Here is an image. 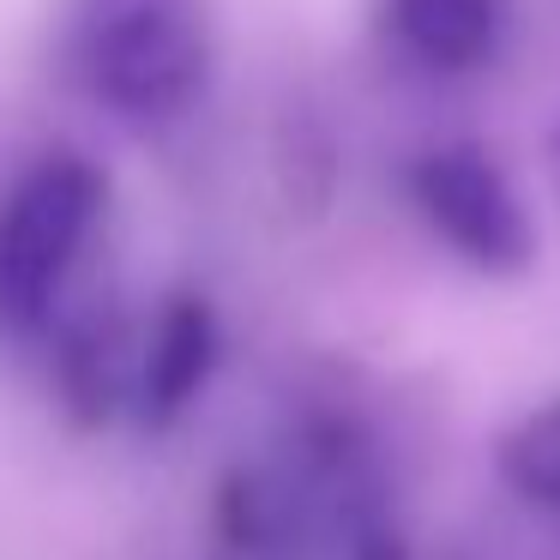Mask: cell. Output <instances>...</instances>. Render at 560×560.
Returning <instances> with one entry per match:
<instances>
[{"label":"cell","instance_id":"8992f818","mask_svg":"<svg viewBox=\"0 0 560 560\" xmlns=\"http://www.w3.org/2000/svg\"><path fill=\"white\" fill-rule=\"evenodd\" d=\"M500 470L536 506H560V398L530 410L500 446Z\"/></svg>","mask_w":560,"mask_h":560},{"label":"cell","instance_id":"6da1fadb","mask_svg":"<svg viewBox=\"0 0 560 560\" xmlns=\"http://www.w3.org/2000/svg\"><path fill=\"white\" fill-rule=\"evenodd\" d=\"M61 43L91 97L133 121L182 115L211 67L206 0H67Z\"/></svg>","mask_w":560,"mask_h":560},{"label":"cell","instance_id":"3957f363","mask_svg":"<svg viewBox=\"0 0 560 560\" xmlns=\"http://www.w3.org/2000/svg\"><path fill=\"white\" fill-rule=\"evenodd\" d=\"M410 194L422 206V218L446 235V247H458L470 266L482 271H518L530 266L536 235L524 218L512 182L500 175V163L476 145H440L416 163Z\"/></svg>","mask_w":560,"mask_h":560},{"label":"cell","instance_id":"277c9868","mask_svg":"<svg viewBox=\"0 0 560 560\" xmlns=\"http://www.w3.org/2000/svg\"><path fill=\"white\" fill-rule=\"evenodd\" d=\"M211 355H218V331L211 314L199 302H170L163 319L151 326L145 350L133 368V392L145 404V416H175L187 398L199 392V380L211 374Z\"/></svg>","mask_w":560,"mask_h":560},{"label":"cell","instance_id":"52a82bcc","mask_svg":"<svg viewBox=\"0 0 560 560\" xmlns=\"http://www.w3.org/2000/svg\"><path fill=\"white\" fill-rule=\"evenodd\" d=\"M548 163H555V194H560V127H555V139H548Z\"/></svg>","mask_w":560,"mask_h":560},{"label":"cell","instance_id":"7a4b0ae2","mask_svg":"<svg viewBox=\"0 0 560 560\" xmlns=\"http://www.w3.org/2000/svg\"><path fill=\"white\" fill-rule=\"evenodd\" d=\"M103 199L109 182L73 151L43 158L37 170L19 175V187L0 199V319L25 326L55 302L97 230Z\"/></svg>","mask_w":560,"mask_h":560},{"label":"cell","instance_id":"5b68a950","mask_svg":"<svg viewBox=\"0 0 560 560\" xmlns=\"http://www.w3.org/2000/svg\"><path fill=\"white\" fill-rule=\"evenodd\" d=\"M398 43L428 67H476L494 49L500 31V0H386Z\"/></svg>","mask_w":560,"mask_h":560}]
</instances>
